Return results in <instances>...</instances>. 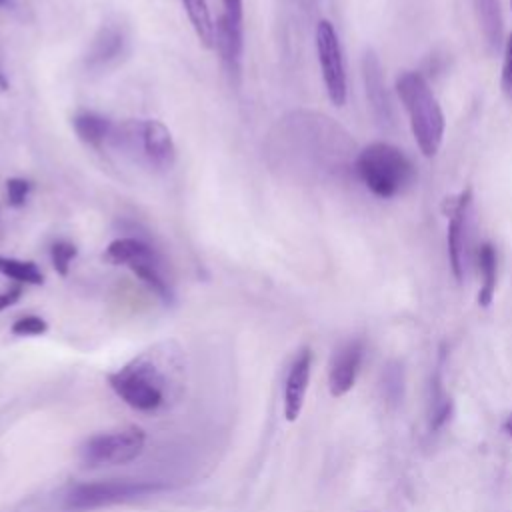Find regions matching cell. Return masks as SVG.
Segmentation results:
<instances>
[{
  "label": "cell",
  "mask_w": 512,
  "mask_h": 512,
  "mask_svg": "<svg viewBox=\"0 0 512 512\" xmlns=\"http://www.w3.org/2000/svg\"><path fill=\"white\" fill-rule=\"evenodd\" d=\"M504 430H506V434L512 438V414L506 416V420H504Z\"/></svg>",
  "instance_id": "27"
},
{
  "label": "cell",
  "mask_w": 512,
  "mask_h": 512,
  "mask_svg": "<svg viewBox=\"0 0 512 512\" xmlns=\"http://www.w3.org/2000/svg\"><path fill=\"white\" fill-rule=\"evenodd\" d=\"M8 2H10V0H0V6H8Z\"/></svg>",
  "instance_id": "28"
},
{
  "label": "cell",
  "mask_w": 512,
  "mask_h": 512,
  "mask_svg": "<svg viewBox=\"0 0 512 512\" xmlns=\"http://www.w3.org/2000/svg\"><path fill=\"white\" fill-rule=\"evenodd\" d=\"M144 444V430L138 426H126L90 436L80 448V458L88 468L118 466L138 458L144 450Z\"/></svg>",
  "instance_id": "7"
},
{
  "label": "cell",
  "mask_w": 512,
  "mask_h": 512,
  "mask_svg": "<svg viewBox=\"0 0 512 512\" xmlns=\"http://www.w3.org/2000/svg\"><path fill=\"white\" fill-rule=\"evenodd\" d=\"M362 184L378 198L402 194L416 178L410 158L388 142H372L362 148L354 160Z\"/></svg>",
  "instance_id": "4"
},
{
  "label": "cell",
  "mask_w": 512,
  "mask_h": 512,
  "mask_svg": "<svg viewBox=\"0 0 512 512\" xmlns=\"http://www.w3.org/2000/svg\"><path fill=\"white\" fill-rule=\"evenodd\" d=\"M502 92L512 100V34L506 38L504 44V62H502Z\"/></svg>",
  "instance_id": "24"
},
{
  "label": "cell",
  "mask_w": 512,
  "mask_h": 512,
  "mask_svg": "<svg viewBox=\"0 0 512 512\" xmlns=\"http://www.w3.org/2000/svg\"><path fill=\"white\" fill-rule=\"evenodd\" d=\"M130 34L120 20H106L92 36L86 54L84 68L92 74H106L114 70L128 54Z\"/></svg>",
  "instance_id": "9"
},
{
  "label": "cell",
  "mask_w": 512,
  "mask_h": 512,
  "mask_svg": "<svg viewBox=\"0 0 512 512\" xmlns=\"http://www.w3.org/2000/svg\"><path fill=\"white\" fill-rule=\"evenodd\" d=\"M4 90H8V78H6L4 70H2V64H0V92H4Z\"/></svg>",
  "instance_id": "26"
},
{
  "label": "cell",
  "mask_w": 512,
  "mask_h": 512,
  "mask_svg": "<svg viewBox=\"0 0 512 512\" xmlns=\"http://www.w3.org/2000/svg\"><path fill=\"white\" fill-rule=\"evenodd\" d=\"M0 274L8 276L10 280H14L18 284H32V286L44 284L42 270L30 260L0 256Z\"/></svg>",
  "instance_id": "19"
},
{
  "label": "cell",
  "mask_w": 512,
  "mask_h": 512,
  "mask_svg": "<svg viewBox=\"0 0 512 512\" xmlns=\"http://www.w3.org/2000/svg\"><path fill=\"white\" fill-rule=\"evenodd\" d=\"M398 96L410 118L414 140L424 156H434L444 138V114L442 108L420 72H404L396 80Z\"/></svg>",
  "instance_id": "3"
},
{
  "label": "cell",
  "mask_w": 512,
  "mask_h": 512,
  "mask_svg": "<svg viewBox=\"0 0 512 512\" xmlns=\"http://www.w3.org/2000/svg\"><path fill=\"white\" fill-rule=\"evenodd\" d=\"M364 80H366V96L372 104L374 114L380 120H388L390 118V102H388V96L384 90L380 62L372 52H368L364 56Z\"/></svg>",
  "instance_id": "15"
},
{
  "label": "cell",
  "mask_w": 512,
  "mask_h": 512,
  "mask_svg": "<svg viewBox=\"0 0 512 512\" xmlns=\"http://www.w3.org/2000/svg\"><path fill=\"white\" fill-rule=\"evenodd\" d=\"M164 482L150 480H102V482H84L76 484L68 494L64 506L72 512L96 510L102 506H112L132 498L148 496L160 490H166Z\"/></svg>",
  "instance_id": "6"
},
{
  "label": "cell",
  "mask_w": 512,
  "mask_h": 512,
  "mask_svg": "<svg viewBox=\"0 0 512 512\" xmlns=\"http://www.w3.org/2000/svg\"><path fill=\"white\" fill-rule=\"evenodd\" d=\"M104 258L116 266H126L138 276L162 302H174L172 282L166 274V262L160 252L140 238H116L108 244Z\"/></svg>",
  "instance_id": "5"
},
{
  "label": "cell",
  "mask_w": 512,
  "mask_h": 512,
  "mask_svg": "<svg viewBox=\"0 0 512 512\" xmlns=\"http://www.w3.org/2000/svg\"><path fill=\"white\" fill-rule=\"evenodd\" d=\"M472 206L470 188L462 190L456 196L444 200V214L448 218V258L454 278L460 282L464 278L468 262V214Z\"/></svg>",
  "instance_id": "10"
},
{
  "label": "cell",
  "mask_w": 512,
  "mask_h": 512,
  "mask_svg": "<svg viewBox=\"0 0 512 512\" xmlns=\"http://www.w3.org/2000/svg\"><path fill=\"white\" fill-rule=\"evenodd\" d=\"M20 296H22V288L20 286H12V288L0 292V312L10 308L12 304H16L20 300Z\"/></svg>",
  "instance_id": "25"
},
{
  "label": "cell",
  "mask_w": 512,
  "mask_h": 512,
  "mask_svg": "<svg viewBox=\"0 0 512 512\" xmlns=\"http://www.w3.org/2000/svg\"><path fill=\"white\" fill-rule=\"evenodd\" d=\"M310 372H312V352L310 348H302L296 354L284 384V416L288 422H294L302 412L308 382H310Z\"/></svg>",
  "instance_id": "13"
},
{
  "label": "cell",
  "mask_w": 512,
  "mask_h": 512,
  "mask_svg": "<svg viewBox=\"0 0 512 512\" xmlns=\"http://www.w3.org/2000/svg\"><path fill=\"white\" fill-rule=\"evenodd\" d=\"M76 254H78V248H76V244H72L70 240H56V242L50 246V260H52L54 270H56L60 276H66V274H68L70 264H72V260L76 258Z\"/></svg>",
  "instance_id": "21"
},
{
  "label": "cell",
  "mask_w": 512,
  "mask_h": 512,
  "mask_svg": "<svg viewBox=\"0 0 512 512\" xmlns=\"http://www.w3.org/2000/svg\"><path fill=\"white\" fill-rule=\"evenodd\" d=\"M362 358L364 344L360 340H350L334 352L328 370V388L334 398L344 396L354 386Z\"/></svg>",
  "instance_id": "12"
},
{
  "label": "cell",
  "mask_w": 512,
  "mask_h": 512,
  "mask_svg": "<svg viewBox=\"0 0 512 512\" xmlns=\"http://www.w3.org/2000/svg\"><path fill=\"white\" fill-rule=\"evenodd\" d=\"M0 234H2V218H0Z\"/></svg>",
  "instance_id": "29"
},
{
  "label": "cell",
  "mask_w": 512,
  "mask_h": 512,
  "mask_svg": "<svg viewBox=\"0 0 512 512\" xmlns=\"http://www.w3.org/2000/svg\"><path fill=\"white\" fill-rule=\"evenodd\" d=\"M478 260V270H480V292H478V304L480 306H490L494 292H496V250L490 242L480 244L476 252Z\"/></svg>",
  "instance_id": "18"
},
{
  "label": "cell",
  "mask_w": 512,
  "mask_h": 512,
  "mask_svg": "<svg viewBox=\"0 0 512 512\" xmlns=\"http://www.w3.org/2000/svg\"><path fill=\"white\" fill-rule=\"evenodd\" d=\"M452 412V400L448 396V392L442 386V378L440 372L434 374L432 378V400H430V428L438 430Z\"/></svg>",
  "instance_id": "20"
},
{
  "label": "cell",
  "mask_w": 512,
  "mask_h": 512,
  "mask_svg": "<svg viewBox=\"0 0 512 512\" xmlns=\"http://www.w3.org/2000/svg\"><path fill=\"white\" fill-rule=\"evenodd\" d=\"M186 16L196 32V38L204 48H214V38H216V24L212 22L210 8L206 0H180Z\"/></svg>",
  "instance_id": "17"
},
{
  "label": "cell",
  "mask_w": 512,
  "mask_h": 512,
  "mask_svg": "<svg viewBox=\"0 0 512 512\" xmlns=\"http://www.w3.org/2000/svg\"><path fill=\"white\" fill-rule=\"evenodd\" d=\"M32 190V184L24 178H8L6 180V198H8V204L18 208V206H24V202L28 200V194Z\"/></svg>",
  "instance_id": "23"
},
{
  "label": "cell",
  "mask_w": 512,
  "mask_h": 512,
  "mask_svg": "<svg viewBox=\"0 0 512 512\" xmlns=\"http://www.w3.org/2000/svg\"><path fill=\"white\" fill-rule=\"evenodd\" d=\"M316 52L322 70L326 94L334 106H344L348 96L346 66L338 34L328 20H320L316 26Z\"/></svg>",
  "instance_id": "8"
},
{
  "label": "cell",
  "mask_w": 512,
  "mask_h": 512,
  "mask_svg": "<svg viewBox=\"0 0 512 512\" xmlns=\"http://www.w3.org/2000/svg\"><path fill=\"white\" fill-rule=\"evenodd\" d=\"M106 146L156 172H166L176 162V144L170 130L152 118H128L114 124Z\"/></svg>",
  "instance_id": "1"
},
{
  "label": "cell",
  "mask_w": 512,
  "mask_h": 512,
  "mask_svg": "<svg viewBox=\"0 0 512 512\" xmlns=\"http://www.w3.org/2000/svg\"><path fill=\"white\" fill-rule=\"evenodd\" d=\"M166 356L144 352L108 376L110 388L134 410L156 412L166 402L168 378L164 372Z\"/></svg>",
  "instance_id": "2"
},
{
  "label": "cell",
  "mask_w": 512,
  "mask_h": 512,
  "mask_svg": "<svg viewBox=\"0 0 512 512\" xmlns=\"http://www.w3.org/2000/svg\"><path fill=\"white\" fill-rule=\"evenodd\" d=\"M474 10H476V18L482 30V36L488 44L490 50H498L500 42H502V10H500V2L498 0H474Z\"/></svg>",
  "instance_id": "16"
},
{
  "label": "cell",
  "mask_w": 512,
  "mask_h": 512,
  "mask_svg": "<svg viewBox=\"0 0 512 512\" xmlns=\"http://www.w3.org/2000/svg\"><path fill=\"white\" fill-rule=\"evenodd\" d=\"M46 330H48L46 320L40 318V316H34V314H28V316L18 318V320L12 324V328H10V332L16 334V336H40V334H44Z\"/></svg>",
  "instance_id": "22"
},
{
  "label": "cell",
  "mask_w": 512,
  "mask_h": 512,
  "mask_svg": "<svg viewBox=\"0 0 512 512\" xmlns=\"http://www.w3.org/2000/svg\"><path fill=\"white\" fill-rule=\"evenodd\" d=\"M72 128L76 132V136L92 148H102L108 144V138L112 134L114 122L100 114V112H92V110H82L78 114H74L72 118Z\"/></svg>",
  "instance_id": "14"
},
{
  "label": "cell",
  "mask_w": 512,
  "mask_h": 512,
  "mask_svg": "<svg viewBox=\"0 0 512 512\" xmlns=\"http://www.w3.org/2000/svg\"><path fill=\"white\" fill-rule=\"evenodd\" d=\"M214 46L228 72L238 76L244 48V4L242 0H222V14L216 22Z\"/></svg>",
  "instance_id": "11"
}]
</instances>
